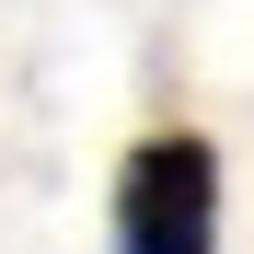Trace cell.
<instances>
[{
    "label": "cell",
    "mask_w": 254,
    "mask_h": 254,
    "mask_svg": "<svg viewBox=\"0 0 254 254\" xmlns=\"http://www.w3.org/2000/svg\"><path fill=\"white\" fill-rule=\"evenodd\" d=\"M116 254H220V150L162 127L116 174Z\"/></svg>",
    "instance_id": "1"
}]
</instances>
